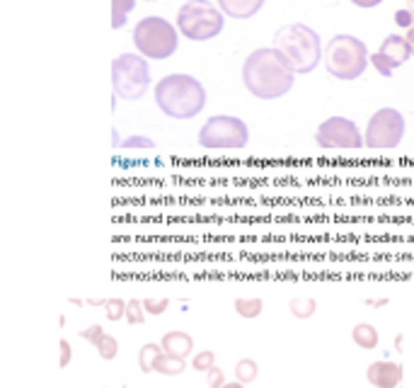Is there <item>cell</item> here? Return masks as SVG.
<instances>
[{
	"instance_id": "22",
	"label": "cell",
	"mask_w": 414,
	"mask_h": 388,
	"mask_svg": "<svg viewBox=\"0 0 414 388\" xmlns=\"http://www.w3.org/2000/svg\"><path fill=\"white\" fill-rule=\"evenodd\" d=\"M95 350H97V355L102 357V359H114L116 355H119V342H116V338H112V335H102V340L95 345Z\"/></svg>"
},
{
	"instance_id": "32",
	"label": "cell",
	"mask_w": 414,
	"mask_h": 388,
	"mask_svg": "<svg viewBox=\"0 0 414 388\" xmlns=\"http://www.w3.org/2000/svg\"><path fill=\"white\" fill-rule=\"evenodd\" d=\"M351 3H354L356 8H376V5H381L383 0H351Z\"/></svg>"
},
{
	"instance_id": "7",
	"label": "cell",
	"mask_w": 414,
	"mask_h": 388,
	"mask_svg": "<svg viewBox=\"0 0 414 388\" xmlns=\"http://www.w3.org/2000/svg\"><path fill=\"white\" fill-rule=\"evenodd\" d=\"M112 88L121 100H141L151 88V68L141 54H121L112 64Z\"/></svg>"
},
{
	"instance_id": "29",
	"label": "cell",
	"mask_w": 414,
	"mask_h": 388,
	"mask_svg": "<svg viewBox=\"0 0 414 388\" xmlns=\"http://www.w3.org/2000/svg\"><path fill=\"white\" fill-rule=\"evenodd\" d=\"M102 335H105V328L102 325H90L88 330H80V338H83L85 342H92V345H97V342L102 340Z\"/></svg>"
},
{
	"instance_id": "5",
	"label": "cell",
	"mask_w": 414,
	"mask_h": 388,
	"mask_svg": "<svg viewBox=\"0 0 414 388\" xmlns=\"http://www.w3.org/2000/svg\"><path fill=\"white\" fill-rule=\"evenodd\" d=\"M223 13L208 0H189L177 13V32L192 42H208L223 32Z\"/></svg>"
},
{
	"instance_id": "12",
	"label": "cell",
	"mask_w": 414,
	"mask_h": 388,
	"mask_svg": "<svg viewBox=\"0 0 414 388\" xmlns=\"http://www.w3.org/2000/svg\"><path fill=\"white\" fill-rule=\"evenodd\" d=\"M366 379L371 386L376 388H397L402 384V379H405V371H402L400 364H395V361H373L371 366L366 369Z\"/></svg>"
},
{
	"instance_id": "1",
	"label": "cell",
	"mask_w": 414,
	"mask_h": 388,
	"mask_svg": "<svg viewBox=\"0 0 414 388\" xmlns=\"http://www.w3.org/2000/svg\"><path fill=\"white\" fill-rule=\"evenodd\" d=\"M293 80L296 73L274 47L252 51L243 66L245 88L259 100H279L293 88Z\"/></svg>"
},
{
	"instance_id": "15",
	"label": "cell",
	"mask_w": 414,
	"mask_h": 388,
	"mask_svg": "<svg viewBox=\"0 0 414 388\" xmlns=\"http://www.w3.org/2000/svg\"><path fill=\"white\" fill-rule=\"evenodd\" d=\"M351 340L356 342V347L361 350H376L378 345V330L371 323H359L351 330Z\"/></svg>"
},
{
	"instance_id": "11",
	"label": "cell",
	"mask_w": 414,
	"mask_h": 388,
	"mask_svg": "<svg viewBox=\"0 0 414 388\" xmlns=\"http://www.w3.org/2000/svg\"><path fill=\"white\" fill-rule=\"evenodd\" d=\"M412 51L410 44H407L405 37H397V34H390V37L383 42L381 51L371 56V64L376 66V70L383 75V78H390L400 66H405L410 61Z\"/></svg>"
},
{
	"instance_id": "2",
	"label": "cell",
	"mask_w": 414,
	"mask_h": 388,
	"mask_svg": "<svg viewBox=\"0 0 414 388\" xmlns=\"http://www.w3.org/2000/svg\"><path fill=\"white\" fill-rule=\"evenodd\" d=\"M155 105L172 119H192L206 107V90L192 75L172 73L155 85Z\"/></svg>"
},
{
	"instance_id": "33",
	"label": "cell",
	"mask_w": 414,
	"mask_h": 388,
	"mask_svg": "<svg viewBox=\"0 0 414 388\" xmlns=\"http://www.w3.org/2000/svg\"><path fill=\"white\" fill-rule=\"evenodd\" d=\"M366 304L373 306V308H383V306H388V299H368Z\"/></svg>"
},
{
	"instance_id": "14",
	"label": "cell",
	"mask_w": 414,
	"mask_h": 388,
	"mask_svg": "<svg viewBox=\"0 0 414 388\" xmlns=\"http://www.w3.org/2000/svg\"><path fill=\"white\" fill-rule=\"evenodd\" d=\"M160 345H162V352H167V355H172V357H182V359H187L194 350L192 335L182 333V330H172V333L162 335Z\"/></svg>"
},
{
	"instance_id": "10",
	"label": "cell",
	"mask_w": 414,
	"mask_h": 388,
	"mask_svg": "<svg viewBox=\"0 0 414 388\" xmlns=\"http://www.w3.org/2000/svg\"><path fill=\"white\" fill-rule=\"evenodd\" d=\"M320 148H339V151H356V148L364 146V136H361L359 126L351 119L344 117H330L327 121H322L318 126V134H315Z\"/></svg>"
},
{
	"instance_id": "24",
	"label": "cell",
	"mask_w": 414,
	"mask_h": 388,
	"mask_svg": "<svg viewBox=\"0 0 414 388\" xmlns=\"http://www.w3.org/2000/svg\"><path fill=\"white\" fill-rule=\"evenodd\" d=\"M143 320H146V308H143V301L131 299L129 304H126V323H129V325H143Z\"/></svg>"
},
{
	"instance_id": "25",
	"label": "cell",
	"mask_w": 414,
	"mask_h": 388,
	"mask_svg": "<svg viewBox=\"0 0 414 388\" xmlns=\"http://www.w3.org/2000/svg\"><path fill=\"white\" fill-rule=\"evenodd\" d=\"M213 366H216V355H213L211 350H201L199 355H194L192 369H197V371H208V369H213Z\"/></svg>"
},
{
	"instance_id": "20",
	"label": "cell",
	"mask_w": 414,
	"mask_h": 388,
	"mask_svg": "<svg viewBox=\"0 0 414 388\" xmlns=\"http://www.w3.org/2000/svg\"><path fill=\"white\" fill-rule=\"evenodd\" d=\"M259 374V366L254 359H240L238 364H235V379L240 381V384H252L254 379H257Z\"/></svg>"
},
{
	"instance_id": "8",
	"label": "cell",
	"mask_w": 414,
	"mask_h": 388,
	"mask_svg": "<svg viewBox=\"0 0 414 388\" xmlns=\"http://www.w3.org/2000/svg\"><path fill=\"white\" fill-rule=\"evenodd\" d=\"M250 141V131L247 124L240 121L238 117H228V114H218L211 117L206 124L199 131V146L208 148V151H238L245 148Z\"/></svg>"
},
{
	"instance_id": "19",
	"label": "cell",
	"mask_w": 414,
	"mask_h": 388,
	"mask_svg": "<svg viewBox=\"0 0 414 388\" xmlns=\"http://www.w3.org/2000/svg\"><path fill=\"white\" fill-rule=\"evenodd\" d=\"M289 311L293 318H310V315L318 311V304H315V299H291L289 301Z\"/></svg>"
},
{
	"instance_id": "26",
	"label": "cell",
	"mask_w": 414,
	"mask_h": 388,
	"mask_svg": "<svg viewBox=\"0 0 414 388\" xmlns=\"http://www.w3.org/2000/svg\"><path fill=\"white\" fill-rule=\"evenodd\" d=\"M167 306H170V301L167 299H143V308H146V313H151V315L165 313Z\"/></svg>"
},
{
	"instance_id": "13",
	"label": "cell",
	"mask_w": 414,
	"mask_h": 388,
	"mask_svg": "<svg viewBox=\"0 0 414 388\" xmlns=\"http://www.w3.org/2000/svg\"><path fill=\"white\" fill-rule=\"evenodd\" d=\"M221 13L233 20H250L264 8V0H218Z\"/></svg>"
},
{
	"instance_id": "35",
	"label": "cell",
	"mask_w": 414,
	"mask_h": 388,
	"mask_svg": "<svg viewBox=\"0 0 414 388\" xmlns=\"http://www.w3.org/2000/svg\"><path fill=\"white\" fill-rule=\"evenodd\" d=\"M221 388H245V384H240V381H233V384H223Z\"/></svg>"
},
{
	"instance_id": "4",
	"label": "cell",
	"mask_w": 414,
	"mask_h": 388,
	"mask_svg": "<svg viewBox=\"0 0 414 388\" xmlns=\"http://www.w3.org/2000/svg\"><path fill=\"white\" fill-rule=\"evenodd\" d=\"M325 68L332 78L337 80H356L364 75L368 61V49L361 39L351 37V34H337L325 49Z\"/></svg>"
},
{
	"instance_id": "37",
	"label": "cell",
	"mask_w": 414,
	"mask_h": 388,
	"mask_svg": "<svg viewBox=\"0 0 414 388\" xmlns=\"http://www.w3.org/2000/svg\"><path fill=\"white\" fill-rule=\"evenodd\" d=\"M407 8H410V10H412V13H414V0H410V5H407Z\"/></svg>"
},
{
	"instance_id": "18",
	"label": "cell",
	"mask_w": 414,
	"mask_h": 388,
	"mask_svg": "<svg viewBox=\"0 0 414 388\" xmlns=\"http://www.w3.org/2000/svg\"><path fill=\"white\" fill-rule=\"evenodd\" d=\"M136 8V0H112V27L121 29L126 24L129 13Z\"/></svg>"
},
{
	"instance_id": "27",
	"label": "cell",
	"mask_w": 414,
	"mask_h": 388,
	"mask_svg": "<svg viewBox=\"0 0 414 388\" xmlns=\"http://www.w3.org/2000/svg\"><path fill=\"white\" fill-rule=\"evenodd\" d=\"M59 350H61V355H59V366H61V369H66V366L70 364V359H73V347H70L68 340H61V342H59Z\"/></svg>"
},
{
	"instance_id": "16",
	"label": "cell",
	"mask_w": 414,
	"mask_h": 388,
	"mask_svg": "<svg viewBox=\"0 0 414 388\" xmlns=\"http://www.w3.org/2000/svg\"><path fill=\"white\" fill-rule=\"evenodd\" d=\"M184 369H187V359H182V357H172V355H167V352H162L155 359V371L162 376H177V374H182Z\"/></svg>"
},
{
	"instance_id": "17",
	"label": "cell",
	"mask_w": 414,
	"mask_h": 388,
	"mask_svg": "<svg viewBox=\"0 0 414 388\" xmlns=\"http://www.w3.org/2000/svg\"><path fill=\"white\" fill-rule=\"evenodd\" d=\"M160 355H162V345L146 342V345L141 347V352H138V369H141L143 374H151V371H155V359Z\"/></svg>"
},
{
	"instance_id": "31",
	"label": "cell",
	"mask_w": 414,
	"mask_h": 388,
	"mask_svg": "<svg viewBox=\"0 0 414 388\" xmlns=\"http://www.w3.org/2000/svg\"><path fill=\"white\" fill-rule=\"evenodd\" d=\"M153 146L155 144L151 139H143V136H131V139H126L121 144V148H153Z\"/></svg>"
},
{
	"instance_id": "21",
	"label": "cell",
	"mask_w": 414,
	"mask_h": 388,
	"mask_svg": "<svg viewBox=\"0 0 414 388\" xmlns=\"http://www.w3.org/2000/svg\"><path fill=\"white\" fill-rule=\"evenodd\" d=\"M264 304L262 299H238L235 301V311H238V315H243V318H257L259 313H262Z\"/></svg>"
},
{
	"instance_id": "3",
	"label": "cell",
	"mask_w": 414,
	"mask_h": 388,
	"mask_svg": "<svg viewBox=\"0 0 414 388\" xmlns=\"http://www.w3.org/2000/svg\"><path fill=\"white\" fill-rule=\"evenodd\" d=\"M274 49L284 56L293 73H310L322 59L318 32L305 24H286L274 34Z\"/></svg>"
},
{
	"instance_id": "36",
	"label": "cell",
	"mask_w": 414,
	"mask_h": 388,
	"mask_svg": "<svg viewBox=\"0 0 414 388\" xmlns=\"http://www.w3.org/2000/svg\"><path fill=\"white\" fill-rule=\"evenodd\" d=\"M105 301H107V299H105ZM105 301H102V299H90L88 304H90V306H105Z\"/></svg>"
},
{
	"instance_id": "6",
	"label": "cell",
	"mask_w": 414,
	"mask_h": 388,
	"mask_svg": "<svg viewBox=\"0 0 414 388\" xmlns=\"http://www.w3.org/2000/svg\"><path fill=\"white\" fill-rule=\"evenodd\" d=\"M134 44L143 59L165 61L177 51V27L162 17H143L134 27Z\"/></svg>"
},
{
	"instance_id": "38",
	"label": "cell",
	"mask_w": 414,
	"mask_h": 388,
	"mask_svg": "<svg viewBox=\"0 0 414 388\" xmlns=\"http://www.w3.org/2000/svg\"><path fill=\"white\" fill-rule=\"evenodd\" d=\"M146 3H155V0H146Z\"/></svg>"
},
{
	"instance_id": "34",
	"label": "cell",
	"mask_w": 414,
	"mask_h": 388,
	"mask_svg": "<svg viewBox=\"0 0 414 388\" xmlns=\"http://www.w3.org/2000/svg\"><path fill=\"white\" fill-rule=\"evenodd\" d=\"M405 39H407V44H410V51H412V54H414V24H412L410 29H407Z\"/></svg>"
},
{
	"instance_id": "30",
	"label": "cell",
	"mask_w": 414,
	"mask_h": 388,
	"mask_svg": "<svg viewBox=\"0 0 414 388\" xmlns=\"http://www.w3.org/2000/svg\"><path fill=\"white\" fill-rule=\"evenodd\" d=\"M395 22L400 24V27L410 29L412 24H414V13H412L410 8H405V10H397V13H395Z\"/></svg>"
},
{
	"instance_id": "9",
	"label": "cell",
	"mask_w": 414,
	"mask_h": 388,
	"mask_svg": "<svg viewBox=\"0 0 414 388\" xmlns=\"http://www.w3.org/2000/svg\"><path fill=\"white\" fill-rule=\"evenodd\" d=\"M402 136H405V117L392 107H383L368 121L364 146L373 151H390L400 146Z\"/></svg>"
},
{
	"instance_id": "28",
	"label": "cell",
	"mask_w": 414,
	"mask_h": 388,
	"mask_svg": "<svg viewBox=\"0 0 414 388\" xmlns=\"http://www.w3.org/2000/svg\"><path fill=\"white\" fill-rule=\"evenodd\" d=\"M206 374H208V376H206L208 388H221L223 384H226V371L218 369V366H213V369H208Z\"/></svg>"
},
{
	"instance_id": "23",
	"label": "cell",
	"mask_w": 414,
	"mask_h": 388,
	"mask_svg": "<svg viewBox=\"0 0 414 388\" xmlns=\"http://www.w3.org/2000/svg\"><path fill=\"white\" fill-rule=\"evenodd\" d=\"M126 304L129 301H124V299H107L105 301V315L109 320H121V318H126Z\"/></svg>"
}]
</instances>
